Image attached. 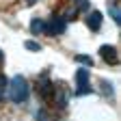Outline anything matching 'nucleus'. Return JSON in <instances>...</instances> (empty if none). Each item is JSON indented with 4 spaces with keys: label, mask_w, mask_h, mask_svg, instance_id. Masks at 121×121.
<instances>
[{
    "label": "nucleus",
    "mask_w": 121,
    "mask_h": 121,
    "mask_svg": "<svg viewBox=\"0 0 121 121\" xmlns=\"http://www.w3.org/2000/svg\"><path fill=\"white\" fill-rule=\"evenodd\" d=\"M108 13H110V17H112V20H115L117 24L121 22V9H119V7H117L115 2H110V7H108Z\"/></svg>",
    "instance_id": "obj_9"
},
{
    "label": "nucleus",
    "mask_w": 121,
    "mask_h": 121,
    "mask_svg": "<svg viewBox=\"0 0 121 121\" xmlns=\"http://www.w3.org/2000/svg\"><path fill=\"white\" fill-rule=\"evenodd\" d=\"M13 104H24L30 97V84L22 73L13 76L11 80H7V93H4Z\"/></svg>",
    "instance_id": "obj_1"
},
{
    "label": "nucleus",
    "mask_w": 121,
    "mask_h": 121,
    "mask_svg": "<svg viewBox=\"0 0 121 121\" xmlns=\"http://www.w3.org/2000/svg\"><path fill=\"white\" fill-rule=\"evenodd\" d=\"M45 78H48V73H43V76H41V80H39V93H41V97H43V99H48V97L52 95L54 86H52V82H50V80H45Z\"/></svg>",
    "instance_id": "obj_6"
},
{
    "label": "nucleus",
    "mask_w": 121,
    "mask_h": 121,
    "mask_svg": "<svg viewBox=\"0 0 121 121\" xmlns=\"http://www.w3.org/2000/svg\"><path fill=\"white\" fill-rule=\"evenodd\" d=\"M89 69H78V71H76V82H78V84H86L89 82Z\"/></svg>",
    "instance_id": "obj_8"
},
{
    "label": "nucleus",
    "mask_w": 121,
    "mask_h": 121,
    "mask_svg": "<svg viewBox=\"0 0 121 121\" xmlns=\"http://www.w3.org/2000/svg\"><path fill=\"white\" fill-rule=\"evenodd\" d=\"M52 93H54V104L58 108H65L69 104V93H67L65 86H56V91H52Z\"/></svg>",
    "instance_id": "obj_5"
},
{
    "label": "nucleus",
    "mask_w": 121,
    "mask_h": 121,
    "mask_svg": "<svg viewBox=\"0 0 121 121\" xmlns=\"http://www.w3.org/2000/svg\"><path fill=\"white\" fill-rule=\"evenodd\" d=\"M4 93H7V78L0 73V99L4 97Z\"/></svg>",
    "instance_id": "obj_12"
},
{
    "label": "nucleus",
    "mask_w": 121,
    "mask_h": 121,
    "mask_svg": "<svg viewBox=\"0 0 121 121\" xmlns=\"http://www.w3.org/2000/svg\"><path fill=\"white\" fill-rule=\"evenodd\" d=\"M89 93H93V89L89 86V82H86V84H78V91H76V95H89Z\"/></svg>",
    "instance_id": "obj_11"
},
{
    "label": "nucleus",
    "mask_w": 121,
    "mask_h": 121,
    "mask_svg": "<svg viewBox=\"0 0 121 121\" xmlns=\"http://www.w3.org/2000/svg\"><path fill=\"white\" fill-rule=\"evenodd\" d=\"M89 9V0H76V11H84Z\"/></svg>",
    "instance_id": "obj_14"
},
{
    "label": "nucleus",
    "mask_w": 121,
    "mask_h": 121,
    "mask_svg": "<svg viewBox=\"0 0 121 121\" xmlns=\"http://www.w3.org/2000/svg\"><path fill=\"white\" fill-rule=\"evenodd\" d=\"M43 30H45V22H43V20L35 17L33 22H30V33H33V35H41Z\"/></svg>",
    "instance_id": "obj_7"
},
{
    "label": "nucleus",
    "mask_w": 121,
    "mask_h": 121,
    "mask_svg": "<svg viewBox=\"0 0 121 121\" xmlns=\"http://www.w3.org/2000/svg\"><path fill=\"white\" fill-rule=\"evenodd\" d=\"M99 56H102L108 65H117V63H119V52H117L115 45H110V43H104L102 48H99Z\"/></svg>",
    "instance_id": "obj_3"
},
{
    "label": "nucleus",
    "mask_w": 121,
    "mask_h": 121,
    "mask_svg": "<svg viewBox=\"0 0 121 121\" xmlns=\"http://www.w3.org/2000/svg\"><path fill=\"white\" fill-rule=\"evenodd\" d=\"M84 22H86L89 30L97 33V30L102 28V13H99V11H91V13L86 15V17H84Z\"/></svg>",
    "instance_id": "obj_4"
},
{
    "label": "nucleus",
    "mask_w": 121,
    "mask_h": 121,
    "mask_svg": "<svg viewBox=\"0 0 121 121\" xmlns=\"http://www.w3.org/2000/svg\"><path fill=\"white\" fill-rule=\"evenodd\" d=\"M76 60H78V63H84V65H93V60H91V56H82V54H78V56H76Z\"/></svg>",
    "instance_id": "obj_13"
},
{
    "label": "nucleus",
    "mask_w": 121,
    "mask_h": 121,
    "mask_svg": "<svg viewBox=\"0 0 121 121\" xmlns=\"http://www.w3.org/2000/svg\"><path fill=\"white\" fill-rule=\"evenodd\" d=\"M28 2H30V4H33V2H37V0H28Z\"/></svg>",
    "instance_id": "obj_17"
},
{
    "label": "nucleus",
    "mask_w": 121,
    "mask_h": 121,
    "mask_svg": "<svg viewBox=\"0 0 121 121\" xmlns=\"http://www.w3.org/2000/svg\"><path fill=\"white\" fill-rule=\"evenodd\" d=\"M2 60H4V52H2V50H0V63H2Z\"/></svg>",
    "instance_id": "obj_16"
},
{
    "label": "nucleus",
    "mask_w": 121,
    "mask_h": 121,
    "mask_svg": "<svg viewBox=\"0 0 121 121\" xmlns=\"http://www.w3.org/2000/svg\"><path fill=\"white\" fill-rule=\"evenodd\" d=\"M24 48H26V50H33V52H39L41 45H39L37 41H33V39H28V41H24Z\"/></svg>",
    "instance_id": "obj_10"
},
{
    "label": "nucleus",
    "mask_w": 121,
    "mask_h": 121,
    "mask_svg": "<svg viewBox=\"0 0 121 121\" xmlns=\"http://www.w3.org/2000/svg\"><path fill=\"white\" fill-rule=\"evenodd\" d=\"M37 121H50L48 115H45V110H39V112H37Z\"/></svg>",
    "instance_id": "obj_15"
},
{
    "label": "nucleus",
    "mask_w": 121,
    "mask_h": 121,
    "mask_svg": "<svg viewBox=\"0 0 121 121\" xmlns=\"http://www.w3.org/2000/svg\"><path fill=\"white\" fill-rule=\"evenodd\" d=\"M65 28H67V20L63 17V15H52L50 22H45V30L43 33H48L52 37H60L65 33Z\"/></svg>",
    "instance_id": "obj_2"
}]
</instances>
